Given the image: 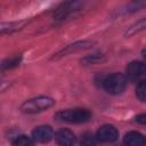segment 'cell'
<instances>
[{"instance_id":"2","label":"cell","mask_w":146,"mask_h":146,"mask_svg":"<svg viewBox=\"0 0 146 146\" xmlns=\"http://www.w3.org/2000/svg\"><path fill=\"white\" fill-rule=\"evenodd\" d=\"M55 117L58 121H64L68 123H83L91 119V113L87 108H68L59 111L55 114Z\"/></svg>"},{"instance_id":"17","label":"cell","mask_w":146,"mask_h":146,"mask_svg":"<svg viewBox=\"0 0 146 146\" xmlns=\"http://www.w3.org/2000/svg\"><path fill=\"white\" fill-rule=\"evenodd\" d=\"M136 122L140 123V124H146V113H141L138 114L136 116Z\"/></svg>"},{"instance_id":"3","label":"cell","mask_w":146,"mask_h":146,"mask_svg":"<svg viewBox=\"0 0 146 146\" xmlns=\"http://www.w3.org/2000/svg\"><path fill=\"white\" fill-rule=\"evenodd\" d=\"M104 89L111 95H120L127 87V79L121 73H113L107 75L103 81Z\"/></svg>"},{"instance_id":"1","label":"cell","mask_w":146,"mask_h":146,"mask_svg":"<svg viewBox=\"0 0 146 146\" xmlns=\"http://www.w3.org/2000/svg\"><path fill=\"white\" fill-rule=\"evenodd\" d=\"M54 104H55L54 98L48 96H39L24 102L21 105L19 110L22 113H25V114H35L50 108L51 106H54Z\"/></svg>"},{"instance_id":"5","label":"cell","mask_w":146,"mask_h":146,"mask_svg":"<svg viewBox=\"0 0 146 146\" xmlns=\"http://www.w3.org/2000/svg\"><path fill=\"white\" fill-rule=\"evenodd\" d=\"M117 137H119L117 129L112 124L102 125L96 133V138L100 143H113L117 139Z\"/></svg>"},{"instance_id":"10","label":"cell","mask_w":146,"mask_h":146,"mask_svg":"<svg viewBox=\"0 0 146 146\" xmlns=\"http://www.w3.org/2000/svg\"><path fill=\"white\" fill-rule=\"evenodd\" d=\"M91 46H92V42H90V41H79V42H75V43H73V44L67 46L65 49H63L62 51H59L57 55H59V56L67 55V54H71V52H73V51L88 49V48H90Z\"/></svg>"},{"instance_id":"7","label":"cell","mask_w":146,"mask_h":146,"mask_svg":"<svg viewBox=\"0 0 146 146\" xmlns=\"http://www.w3.org/2000/svg\"><path fill=\"white\" fill-rule=\"evenodd\" d=\"M55 140L59 146H72L75 141V136L68 129H60L55 133Z\"/></svg>"},{"instance_id":"15","label":"cell","mask_w":146,"mask_h":146,"mask_svg":"<svg viewBox=\"0 0 146 146\" xmlns=\"http://www.w3.org/2000/svg\"><path fill=\"white\" fill-rule=\"evenodd\" d=\"M19 60H21V57H18V56H16V57H11V58H8V59L3 60L1 66H2V68H3V70L11 68V67L17 66V65H18V63H19Z\"/></svg>"},{"instance_id":"11","label":"cell","mask_w":146,"mask_h":146,"mask_svg":"<svg viewBox=\"0 0 146 146\" xmlns=\"http://www.w3.org/2000/svg\"><path fill=\"white\" fill-rule=\"evenodd\" d=\"M145 29H146V17L141 18L140 21H138L137 23H135L133 25H131V26L127 30L125 35H127V36H131V35H133V34H136V33H138V32H141V31L145 30Z\"/></svg>"},{"instance_id":"16","label":"cell","mask_w":146,"mask_h":146,"mask_svg":"<svg viewBox=\"0 0 146 146\" xmlns=\"http://www.w3.org/2000/svg\"><path fill=\"white\" fill-rule=\"evenodd\" d=\"M22 24H23V23H8V24H5V23H3V25H5V26H8V27L1 26V27H0V31H1V33L11 32L13 30H18Z\"/></svg>"},{"instance_id":"12","label":"cell","mask_w":146,"mask_h":146,"mask_svg":"<svg viewBox=\"0 0 146 146\" xmlns=\"http://www.w3.org/2000/svg\"><path fill=\"white\" fill-rule=\"evenodd\" d=\"M97 141H98V139L96 138V136H94L90 132L82 133L81 138H80L81 146H97Z\"/></svg>"},{"instance_id":"9","label":"cell","mask_w":146,"mask_h":146,"mask_svg":"<svg viewBox=\"0 0 146 146\" xmlns=\"http://www.w3.org/2000/svg\"><path fill=\"white\" fill-rule=\"evenodd\" d=\"M78 6H80L79 2H65V3H63L60 7L57 8V10L55 13L56 19H63V18H65L72 11L76 10L78 9Z\"/></svg>"},{"instance_id":"14","label":"cell","mask_w":146,"mask_h":146,"mask_svg":"<svg viewBox=\"0 0 146 146\" xmlns=\"http://www.w3.org/2000/svg\"><path fill=\"white\" fill-rule=\"evenodd\" d=\"M136 96L140 102L146 103V81L140 82L137 84L136 88Z\"/></svg>"},{"instance_id":"19","label":"cell","mask_w":146,"mask_h":146,"mask_svg":"<svg viewBox=\"0 0 146 146\" xmlns=\"http://www.w3.org/2000/svg\"><path fill=\"white\" fill-rule=\"evenodd\" d=\"M144 146H146V137H145V145Z\"/></svg>"},{"instance_id":"6","label":"cell","mask_w":146,"mask_h":146,"mask_svg":"<svg viewBox=\"0 0 146 146\" xmlns=\"http://www.w3.org/2000/svg\"><path fill=\"white\" fill-rule=\"evenodd\" d=\"M54 136L52 129L49 125H39L33 129L32 131V139L36 143H48Z\"/></svg>"},{"instance_id":"13","label":"cell","mask_w":146,"mask_h":146,"mask_svg":"<svg viewBox=\"0 0 146 146\" xmlns=\"http://www.w3.org/2000/svg\"><path fill=\"white\" fill-rule=\"evenodd\" d=\"M13 146H34V140L25 135H19L13 140Z\"/></svg>"},{"instance_id":"18","label":"cell","mask_w":146,"mask_h":146,"mask_svg":"<svg viewBox=\"0 0 146 146\" xmlns=\"http://www.w3.org/2000/svg\"><path fill=\"white\" fill-rule=\"evenodd\" d=\"M141 54H143V57H144V58H145V60H146V49H144Z\"/></svg>"},{"instance_id":"8","label":"cell","mask_w":146,"mask_h":146,"mask_svg":"<svg viewBox=\"0 0 146 146\" xmlns=\"http://www.w3.org/2000/svg\"><path fill=\"white\" fill-rule=\"evenodd\" d=\"M123 144L124 146H144L145 137L138 131H129L124 135Z\"/></svg>"},{"instance_id":"4","label":"cell","mask_w":146,"mask_h":146,"mask_svg":"<svg viewBox=\"0 0 146 146\" xmlns=\"http://www.w3.org/2000/svg\"><path fill=\"white\" fill-rule=\"evenodd\" d=\"M127 76L132 82H144L146 81V63L133 60L127 66Z\"/></svg>"}]
</instances>
